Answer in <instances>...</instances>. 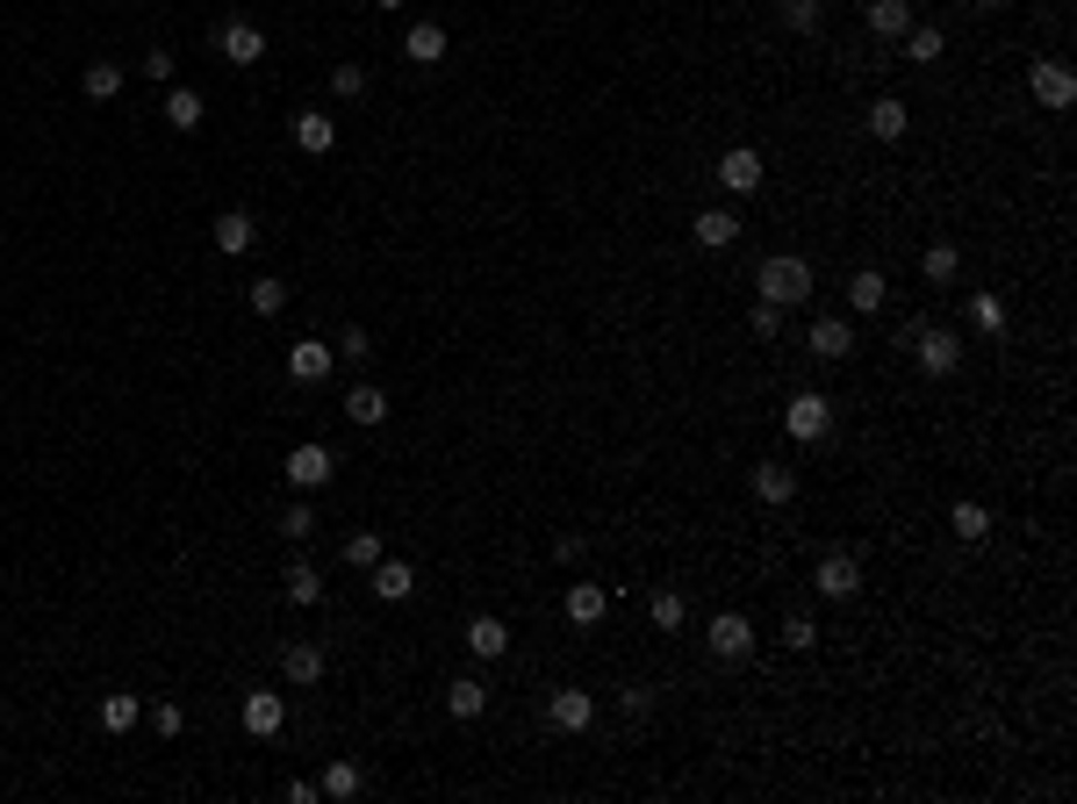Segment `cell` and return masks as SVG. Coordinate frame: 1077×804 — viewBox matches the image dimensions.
<instances>
[{"label": "cell", "mask_w": 1077, "mask_h": 804, "mask_svg": "<svg viewBox=\"0 0 1077 804\" xmlns=\"http://www.w3.org/2000/svg\"><path fill=\"white\" fill-rule=\"evenodd\" d=\"M754 287H762V302H776V309H797V302L812 295V259H797V252H776V259H762Z\"/></svg>", "instance_id": "6da1fadb"}, {"label": "cell", "mask_w": 1077, "mask_h": 804, "mask_svg": "<svg viewBox=\"0 0 1077 804\" xmlns=\"http://www.w3.org/2000/svg\"><path fill=\"white\" fill-rule=\"evenodd\" d=\"M905 345H913L919 374H934V381H948V374L963 367V338L942 330V324H913V330H905Z\"/></svg>", "instance_id": "7a4b0ae2"}, {"label": "cell", "mask_w": 1077, "mask_h": 804, "mask_svg": "<svg viewBox=\"0 0 1077 804\" xmlns=\"http://www.w3.org/2000/svg\"><path fill=\"white\" fill-rule=\"evenodd\" d=\"M783 431H791L797 446H819V438H833V396H819V388L791 396V409H783Z\"/></svg>", "instance_id": "3957f363"}, {"label": "cell", "mask_w": 1077, "mask_h": 804, "mask_svg": "<svg viewBox=\"0 0 1077 804\" xmlns=\"http://www.w3.org/2000/svg\"><path fill=\"white\" fill-rule=\"evenodd\" d=\"M1027 94H1035L1042 109H1056V115H1064L1070 101H1077V72L1064 65V58H1035V65H1027Z\"/></svg>", "instance_id": "277c9868"}, {"label": "cell", "mask_w": 1077, "mask_h": 804, "mask_svg": "<svg viewBox=\"0 0 1077 804\" xmlns=\"http://www.w3.org/2000/svg\"><path fill=\"white\" fill-rule=\"evenodd\" d=\"M812 582H819V597H833V603H847V597H862V560L847 553V546H833V553H819V568H812Z\"/></svg>", "instance_id": "5b68a950"}, {"label": "cell", "mask_w": 1077, "mask_h": 804, "mask_svg": "<svg viewBox=\"0 0 1077 804\" xmlns=\"http://www.w3.org/2000/svg\"><path fill=\"white\" fill-rule=\"evenodd\" d=\"M704 647H711L719 661H748V654H754V625H748L740 611H719V618L704 625Z\"/></svg>", "instance_id": "8992f818"}, {"label": "cell", "mask_w": 1077, "mask_h": 804, "mask_svg": "<svg viewBox=\"0 0 1077 804\" xmlns=\"http://www.w3.org/2000/svg\"><path fill=\"white\" fill-rule=\"evenodd\" d=\"M546 725H553V733H589V725H597V696L589 690H553L546 696Z\"/></svg>", "instance_id": "52a82bcc"}, {"label": "cell", "mask_w": 1077, "mask_h": 804, "mask_svg": "<svg viewBox=\"0 0 1077 804\" xmlns=\"http://www.w3.org/2000/svg\"><path fill=\"white\" fill-rule=\"evenodd\" d=\"M331 367H338L331 338H302V345H287V374H295L302 388H309V381H331Z\"/></svg>", "instance_id": "ba28073f"}, {"label": "cell", "mask_w": 1077, "mask_h": 804, "mask_svg": "<svg viewBox=\"0 0 1077 804\" xmlns=\"http://www.w3.org/2000/svg\"><path fill=\"white\" fill-rule=\"evenodd\" d=\"M331 475H338V460H331V446H316V438L287 452V481H295V489H324Z\"/></svg>", "instance_id": "9c48e42d"}, {"label": "cell", "mask_w": 1077, "mask_h": 804, "mask_svg": "<svg viewBox=\"0 0 1077 804\" xmlns=\"http://www.w3.org/2000/svg\"><path fill=\"white\" fill-rule=\"evenodd\" d=\"M719 187L725 194H754V187H762V151H754V144H733L719 159Z\"/></svg>", "instance_id": "30bf717a"}, {"label": "cell", "mask_w": 1077, "mask_h": 804, "mask_svg": "<svg viewBox=\"0 0 1077 804\" xmlns=\"http://www.w3.org/2000/svg\"><path fill=\"white\" fill-rule=\"evenodd\" d=\"M216 51L231 58V65H260V58H266V29L260 22H223L216 29Z\"/></svg>", "instance_id": "8fae6325"}, {"label": "cell", "mask_w": 1077, "mask_h": 804, "mask_svg": "<svg viewBox=\"0 0 1077 804\" xmlns=\"http://www.w3.org/2000/svg\"><path fill=\"white\" fill-rule=\"evenodd\" d=\"M805 345H812V359H826V367H833V359L855 353V324H847V316H819V324L805 330Z\"/></svg>", "instance_id": "7c38bea8"}, {"label": "cell", "mask_w": 1077, "mask_h": 804, "mask_svg": "<svg viewBox=\"0 0 1077 804\" xmlns=\"http://www.w3.org/2000/svg\"><path fill=\"white\" fill-rule=\"evenodd\" d=\"M862 123H870V136H884V144H898V136L913 130V109H905L898 94H884V101H870V109H862Z\"/></svg>", "instance_id": "4fadbf2b"}, {"label": "cell", "mask_w": 1077, "mask_h": 804, "mask_svg": "<svg viewBox=\"0 0 1077 804\" xmlns=\"http://www.w3.org/2000/svg\"><path fill=\"white\" fill-rule=\"evenodd\" d=\"M467 654H481V661H504V654H510V625H504V618H489V611H481V618H467Z\"/></svg>", "instance_id": "5bb4252c"}, {"label": "cell", "mask_w": 1077, "mask_h": 804, "mask_svg": "<svg viewBox=\"0 0 1077 804\" xmlns=\"http://www.w3.org/2000/svg\"><path fill=\"white\" fill-rule=\"evenodd\" d=\"M281 725H287V704H281V690H252V696H245V733L273 740Z\"/></svg>", "instance_id": "9a60e30c"}, {"label": "cell", "mask_w": 1077, "mask_h": 804, "mask_svg": "<svg viewBox=\"0 0 1077 804\" xmlns=\"http://www.w3.org/2000/svg\"><path fill=\"white\" fill-rule=\"evenodd\" d=\"M374 597H382V603H409V597H417V568H409V560H374Z\"/></svg>", "instance_id": "2e32d148"}, {"label": "cell", "mask_w": 1077, "mask_h": 804, "mask_svg": "<svg viewBox=\"0 0 1077 804\" xmlns=\"http://www.w3.org/2000/svg\"><path fill=\"white\" fill-rule=\"evenodd\" d=\"M884 302H891V281L876 266H855V281H847V309H855V316H876Z\"/></svg>", "instance_id": "e0dca14e"}, {"label": "cell", "mask_w": 1077, "mask_h": 804, "mask_svg": "<svg viewBox=\"0 0 1077 804\" xmlns=\"http://www.w3.org/2000/svg\"><path fill=\"white\" fill-rule=\"evenodd\" d=\"M281 675L295 682V690H309V682L324 675V647H309V640H287V647H281Z\"/></svg>", "instance_id": "ac0fdd59"}, {"label": "cell", "mask_w": 1077, "mask_h": 804, "mask_svg": "<svg viewBox=\"0 0 1077 804\" xmlns=\"http://www.w3.org/2000/svg\"><path fill=\"white\" fill-rule=\"evenodd\" d=\"M560 611H568V625H597V618L611 611V597H603L597 582H568V597H560Z\"/></svg>", "instance_id": "d6986e66"}, {"label": "cell", "mask_w": 1077, "mask_h": 804, "mask_svg": "<svg viewBox=\"0 0 1077 804\" xmlns=\"http://www.w3.org/2000/svg\"><path fill=\"white\" fill-rule=\"evenodd\" d=\"M690 237H697L704 252H725V245L740 237V216H733V208H704V216L690 223Z\"/></svg>", "instance_id": "ffe728a7"}, {"label": "cell", "mask_w": 1077, "mask_h": 804, "mask_svg": "<svg viewBox=\"0 0 1077 804\" xmlns=\"http://www.w3.org/2000/svg\"><path fill=\"white\" fill-rule=\"evenodd\" d=\"M209 237H216V252H231V259H237V252H252L260 223H252L245 208H223V216H216V231H209Z\"/></svg>", "instance_id": "44dd1931"}, {"label": "cell", "mask_w": 1077, "mask_h": 804, "mask_svg": "<svg viewBox=\"0 0 1077 804\" xmlns=\"http://www.w3.org/2000/svg\"><path fill=\"white\" fill-rule=\"evenodd\" d=\"M754 496H762V503H791V496H797V467L762 460V467H754Z\"/></svg>", "instance_id": "7402d4cb"}, {"label": "cell", "mask_w": 1077, "mask_h": 804, "mask_svg": "<svg viewBox=\"0 0 1077 804\" xmlns=\"http://www.w3.org/2000/svg\"><path fill=\"white\" fill-rule=\"evenodd\" d=\"M913 22H919L913 0H870V29H876V37H905Z\"/></svg>", "instance_id": "603a6c76"}, {"label": "cell", "mask_w": 1077, "mask_h": 804, "mask_svg": "<svg viewBox=\"0 0 1077 804\" xmlns=\"http://www.w3.org/2000/svg\"><path fill=\"white\" fill-rule=\"evenodd\" d=\"M403 58H409V65H438V58H446V29H438V22H417L403 37Z\"/></svg>", "instance_id": "cb8c5ba5"}, {"label": "cell", "mask_w": 1077, "mask_h": 804, "mask_svg": "<svg viewBox=\"0 0 1077 804\" xmlns=\"http://www.w3.org/2000/svg\"><path fill=\"white\" fill-rule=\"evenodd\" d=\"M345 417H353V424H382L388 417V396L374 381H353V388H345Z\"/></svg>", "instance_id": "d4e9b609"}, {"label": "cell", "mask_w": 1077, "mask_h": 804, "mask_svg": "<svg viewBox=\"0 0 1077 804\" xmlns=\"http://www.w3.org/2000/svg\"><path fill=\"white\" fill-rule=\"evenodd\" d=\"M446 711H453V719H481V711H489V682L460 675V682L446 690Z\"/></svg>", "instance_id": "484cf974"}, {"label": "cell", "mask_w": 1077, "mask_h": 804, "mask_svg": "<svg viewBox=\"0 0 1077 804\" xmlns=\"http://www.w3.org/2000/svg\"><path fill=\"white\" fill-rule=\"evenodd\" d=\"M948 525H955V539H969V546H977V539H992V510H984L977 496H963V503L948 510Z\"/></svg>", "instance_id": "4316f807"}, {"label": "cell", "mask_w": 1077, "mask_h": 804, "mask_svg": "<svg viewBox=\"0 0 1077 804\" xmlns=\"http://www.w3.org/2000/svg\"><path fill=\"white\" fill-rule=\"evenodd\" d=\"M136 719H144V704H136V696L130 690H115V696H101V733H115V740H123L130 733V725Z\"/></svg>", "instance_id": "83f0119b"}, {"label": "cell", "mask_w": 1077, "mask_h": 804, "mask_svg": "<svg viewBox=\"0 0 1077 804\" xmlns=\"http://www.w3.org/2000/svg\"><path fill=\"white\" fill-rule=\"evenodd\" d=\"M647 618H654L661 632H682V625H690V603H682V589H654V597H647Z\"/></svg>", "instance_id": "f1b7e54d"}, {"label": "cell", "mask_w": 1077, "mask_h": 804, "mask_svg": "<svg viewBox=\"0 0 1077 804\" xmlns=\"http://www.w3.org/2000/svg\"><path fill=\"white\" fill-rule=\"evenodd\" d=\"M295 144L302 151H331V144H338V123H331V115H316V109H302L295 115Z\"/></svg>", "instance_id": "f546056e"}, {"label": "cell", "mask_w": 1077, "mask_h": 804, "mask_svg": "<svg viewBox=\"0 0 1077 804\" xmlns=\"http://www.w3.org/2000/svg\"><path fill=\"white\" fill-rule=\"evenodd\" d=\"M969 330H984V338H998V330H1006V302H998L992 287H977V295H969Z\"/></svg>", "instance_id": "4dcf8cb0"}, {"label": "cell", "mask_w": 1077, "mask_h": 804, "mask_svg": "<svg viewBox=\"0 0 1077 804\" xmlns=\"http://www.w3.org/2000/svg\"><path fill=\"white\" fill-rule=\"evenodd\" d=\"M942 51H948V37L934 22H913V29H905V58H913V65H934Z\"/></svg>", "instance_id": "1f68e13d"}, {"label": "cell", "mask_w": 1077, "mask_h": 804, "mask_svg": "<svg viewBox=\"0 0 1077 804\" xmlns=\"http://www.w3.org/2000/svg\"><path fill=\"white\" fill-rule=\"evenodd\" d=\"M80 86H87V101H115V94H123V65H115V58H94Z\"/></svg>", "instance_id": "d6a6232c"}, {"label": "cell", "mask_w": 1077, "mask_h": 804, "mask_svg": "<svg viewBox=\"0 0 1077 804\" xmlns=\"http://www.w3.org/2000/svg\"><path fill=\"white\" fill-rule=\"evenodd\" d=\"M165 123H173V130H202V94H194V86H173V94H165Z\"/></svg>", "instance_id": "836d02e7"}, {"label": "cell", "mask_w": 1077, "mask_h": 804, "mask_svg": "<svg viewBox=\"0 0 1077 804\" xmlns=\"http://www.w3.org/2000/svg\"><path fill=\"white\" fill-rule=\"evenodd\" d=\"M919 273H927L934 287H948L955 273H963V252H955V245H927V252H919Z\"/></svg>", "instance_id": "e575fe53"}, {"label": "cell", "mask_w": 1077, "mask_h": 804, "mask_svg": "<svg viewBox=\"0 0 1077 804\" xmlns=\"http://www.w3.org/2000/svg\"><path fill=\"white\" fill-rule=\"evenodd\" d=\"M316 597H324V574L309 560H287V603H316Z\"/></svg>", "instance_id": "d590c367"}, {"label": "cell", "mask_w": 1077, "mask_h": 804, "mask_svg": "<svg viewBox=\"0 0 1077 804\" xmlns=\"http://www.w3.org/2000/svg\"><path fill=\"white\" fill-rule=\"evenodd\" d=\"M359 783H367V776H359L353 762H331L324 776H316V791H324V797H359Z\"/></svg>", "instance_id": "8d00e7d4"}, {"label": "cell", "mask_w": 1077, "mask_h": 804, "mask_svg": "<svg viewBox=\"0 0 1077 804\" xmlns=\"http://www.w3.org/2000/svg\"><path fill=\"white\" fill-rule=\"evenodd\" d=\"M331 94H338V101H359V94H367V65H353V58H345V65H331Z\"/></svg>", "instance_id": "74e56055"}, {"label": "cell", "mask_w": 1077, "mask_h": 804, "mask_svg": "<svg viewBox=\"0 0 1077 804\" xmlns=\"http://www.w3.org/2000/svg\"><path fill=\"white\" fill-rule=\"evenodd\" d=\"M783 647H791V654H812V647H819V625H812L805 611H791V618H783Z\"/></svg>", "instance_id": "f35d334b"}, {"label": "cell", "mask_w": 1077, "mask_h": 804, "mask_svg": "<svg viewBox=\"0 0 1077 804\" xmlns=\"http://www.w3.org/2000/svg\"><path fill=\"white\" fill-rule=\"evenodd\" d=\"M252 309H260V316H281L287 309V281H273V273H266V281H252Z\"/></svg>", "instance_id": "ab89813d"}, {"label": "cell", "mask_w": 1077, "mask_h": 804, "mask_svg": "<svg viewBox=\"0 0 1077 804\" xmlns=\"http://www.w3.org/2000/svg\"><path fill=\"white\" fill-rule=\"evenodd\" d=\"M783 29H797V37H812V29H819V0H783Z\"/></svg>", "instance_id": "60d3db41"}, {"label": "cell", "mask_w": 1077, "mask_h": 804, "mask_svg": "<svg viewBox=\"0 0 1077 804\" xmlns=\"http://www.w3.org/2000/svg\"><path fill=\"white\" fill-rule=\"evenodd\" d=\"M309 532H316V510H309V503H287V510H281V539H295V546H302Z\"/></svg>", "instance_id": "b9f144b4"}, {"label": "cell", "mask_w": 1077, "mask_h": 804, "mask_svg": "<svg viewBox=\"0 0 1077 804\" xmlns=\"http://www.w3.org/2000/svg\"><path fill=\"white\" fill-rule=\"evenodd\" d=\"M374 560H382V539H374V532H353V539H345V568H374Z\"/></svg>", "instance_id": "7bdbcfd3"}, {"label": "cell", "mask_w": 1077, "mask_h": 804, "mask_svg": "<svg viewBox=\"0 0 1077 804\" xmlns=\"http://www.w3.org/2000/svg\"><path fill=\"white\" fill-rule=\"evenodd\" d=\"M331 353H338V359H367V353H374V338H367L359 324H345V338H331Z\"/></svg>", "instance_id": "ee69618b"}, {"label": "cell", "mask_w": 1077, "mask_h": 804, "mask_svg": "<svg viewBox=\"0 0 1077 804\" xmlns=\"http://www.w3.org/2000/svg\"><path fill=\"white\" fill-rule=\"evenodd\" d=\"M748 324H754V338H776V330H783V309H776V302H754Z\"/></svg>", "instance_id": "f6af8a7d"}, {"label": "cell", "mask_w": 1077, "mask_h": 804, "mask_svg": "<svg viewBox=\"0 0 1077 804\" xmlns=\"http://www.w3.org/2000/svg\"><path fill=\"white\" fill-rule=\"evenodd\" d=\"M151 725L173 740V733H187V711H180V704H151Z\"/></svg>", "instance_id": "bcb514c9"}, {"label": "cell", "mask_w": 1077, "mask_h": 804, "mask_svg": "<svg viewBox=\"0 0 1077 804\" xmlns=\"http://www.w3.org/2000/svg\"><path fill=\"white\" fill-rule=\"evenodd\" d=\"M618 711H626V719H640V711H654V690H640V682H632V690H618Z\"/></svg>", "instance_id": "7dc6e473"}, {"label": "cell", "mask_w": 1077, "mask_h": 804, "mask_svg": "<svg viewBox=\"0 0 1077 804\" xmlns=\"http://www.w3.org/2000/svg\"><path fill=\"white\" fill-rule=\"evenodd\" d=\"M144 80H173V51H144Z\"/></svg>", "instance_id": "c3c4849f"}, {"label": "cell", "mask_w": 1077, "mask_h": 804, "mask_svg": "<svg viewBox=\"0 0 1077 804\" xmlns=\"http://www.w3.org/2000/svg\"><path fill=\"white\" fill-rule=\"evenodd\" d=\"M553 553H560V560L575 568V560H582V532H560V539H553Z\"/></svg>", "instance_id": "681fc988"}, {"label": "cell", "mask_w": 1077, "mask_h": 804, "mask_svg": "<svg viewBox=\"0 0 1077 804\" xmlns=\"http://www.w3.org/2000/svg\"><path fill=\"white\" fill-rule=\"evenodd\" d=\"M374 8H382V14H403V0H374Z\"/></svg>", "instance_id": "f907efd6"}, {"label": "cell", "mask_w": 1077, "mask_h": 804, "mask_svg": "<svg viewBox=\"0 0 1077 804\" xmlns=\"http://www.w3.org/2000/svg\"><path fill=\"white\" fill-rule=\"evenodd\" d=\"M969 8H992V0H969Z\"/></svg>", "instance_id": "816d5d0a"}]
</instances>
